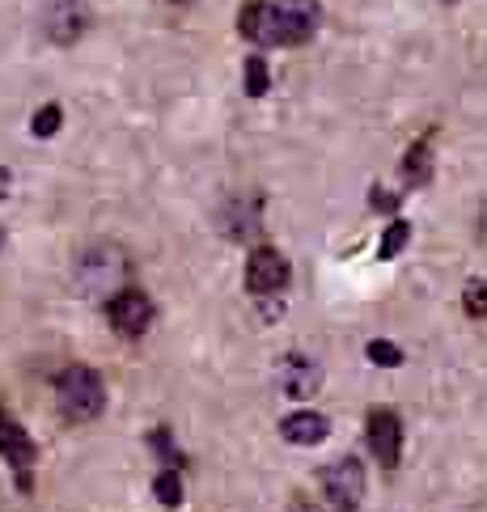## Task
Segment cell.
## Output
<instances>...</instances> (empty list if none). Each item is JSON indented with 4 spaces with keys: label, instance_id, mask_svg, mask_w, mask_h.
Segmentation results:
<instances>
[{
    "label": "cell",
    "instance_id": "obj_15",
    "mask_svg": "<svg viewBox=\"0 0 487 512\" xmlns=\"http://www.w3.org/2000/svg\"><path fill=\"white\" fill-rule=\"evenodd\" d=\"M246 94L250 98H263L267 94V64H263V56H250L246 60Z\"/></svg>",
    "mask_w": 487,
    "mask_h": 512
},
{
    "label": "cell",
    "instance_id": "obj_11",
    "mask_svg": "<svg viewBox=\"0 0 487 512\" xmlns=\"http://www.w3.org/2000/svg\"><path fill=\"white\" fill-rule=\"evenodd\" d=\"M153 496H157L161 508H178V504H183V474H178V470H161L153 479Z\"/></svg>",
    "mask_w": 487,
    "mask_h": 512
},
{
    "label": "cell",
    "instance_id": "obj_16",
    "mask_svg": "<svg viewBox=\"0 0 487 512\" xmlns=\"http://www.w3.org/2000/svg\"><path fill=\"white\" fill-rule=\"evenodd\" d=\"M30 132H34V136H56V132H60V106H56V102L43 106V111L30 119Z\"/></svg>",
    "mask_w": 487,
    "mask_h": 512
},
{
    "label": "cell",
    "instance_id": "obj_18",
    "mask_svg": "<svg viewBox=\"0 0 487 512\" xmlns=\"http://www.w3.org/2000/svg\"><path fill=\"white\" fill-rule=\"evenodd\" d=\"M0 246H5V229H0Z\"/></svg>",
    "mask_w": 487,
    "mask_h": 512
},
{
    "label": "cell",
    "instance_id": "obj_3",
    "mask_svg": "<svg viewBox=\"0 0 487 512\" xmlns=\"http://www.w3.org/2000/svg\"><path fill=\"white\" fill-rule=\"evenodd\" d=\"M0 457H5L9 470L17 474V487L30 491V483H34V457H39V449H34L30 432L17 424L13 411H5V407H0Z\"/></svg>",
    "mask_w": 487,
    "mask_h": 512
},
{
    "label": "cell",
    "instance_id": "obj_2",
    "mask_svg": "<svg viewBox=\"0 0 487 512\" xmlns=\"http://www.w3.org/2000/svg\"><path fill=\"white\" fill-rule=\"evenodd\" d=\"M322 479V496H327L331 512H356L360 508V496H365V466L356 457H344L318 474Z\"/></svg>",
    "mask_w": 487,
    "mask_h": 512
},
{
    "label": "cell",
    "instance_id": "obj_7",
    "mask_svg": "<svg viewBox=\"0 0 487 512\" xmlns=\"http://www.w3.org/2000/svg\"><path fill=\"white\" fill-rule=\"evenodd\" d=\"M284 284H288V259L272 246H259L246 259V288L255 292V297H272Z\"/></svg>",
    "mask_w": 487,
    "mask_h": 512
},
{
    "label": "cell",
    "instance_id": "obj_9",
    "mask_svg": "<svg viewBox=\"0 0 487 512\" xmlns=\"http://www.w3.org/2000/svg\"><path fill=\"white\" fill-rule=\"evenodd\" d=\"M238 30L250 43L259 47H280V30H276V9L272 0H250V5L238 13Z\"/></svg>",
    "mask_w": 487,
    "mask_h": 512
},
{
    "label": "cell",
    "instance_id": "obj_4",
    "mask_svg": "<svg viewBox=\"0 0 487 512\" xmlns=\"http://www.w3.org/2000/svg\"><path fill=\"white\" fill-rule=\"evenodd\" d=\"M106 318H111V326H115L119 335H128V339L144 335L153 326V301H149V292L136 288V284L119 288L115 297L106 301Z\"/></svg>",
    "mask_w": 487,
    "mask_h": 512
},
{
    "label": "cell",
    "instance_id": "obj_12",
    "mask_svg": "<svg viewBox=\"0 0 487 512\" xmlns=\"http://www.w3.org/2000/svg\"><path fill=\"white\" fill-rule=\"evenodd\" d=\"M428 166H432V157H428V140H420L416 149L407 153V161H403L407 182H424V178H428Z\"/></svg>",
    "mask_w": 487,
    "mask_h": 512
},
{
    "label": "cell",
    "instance_id": "obj_10",
    "mask_svg": "<svg viewBox=\"0 0 487 512\" xmlns=\"http://www.w3.org/2000/svg\"><path fill=\"white\" fill-rule=\"evenodd\" d=\"M280 436L288 445H322L331 436V424H327V415H318V411H293L280 424Z\"/></svg>",
    "mask_w": 487,
    "mask_h": 512
},
{
    "label": "cell",
    "instance_id": "obj_6",
    "mask_svg": "<svg viewBox=\"0 0 487 512\" xmlns=\"http://www.w3.org/2000/svg\"><path fill=\"white\" fill-rule=\"evenodd\" d=\"M365 436H369V449L373 457L382 462L386 470L399 466V453H403V424L399 415H394L390 407H377L365 415Z\"/></svg>",
    "mask_w": 487,
    "mask_h": 512
},
{
    "label": "cell",
    "instance_id": "obj_14",
    "mask_svg": "<svg viewBox=\"0 0 487 512\" xmlns=\"http://www.w3.org/2000/svg\"><path fill=\"white\" fill-rule=\"evenodd\" d=\"M365 356L373 360V364H382V369H399L403 364V352L394 343H386V339H373L369 347H365Z\"/></svg>",
    "mask_w": 487,
    "mask_h": 512
},
{
    "label": "cell",
    "instance_id": "obj_17",
    "mask_svg": "<svg viewBox=\"0 0 487 512\" xmlns=\"http://www.w3.org/2000/svg\"><path fill=\"white\" fill-rule=\"evenodd\" d=\"M466 314L483 318V280H471V284H466Z\"/></svg>",
    "mask_w": 487,
    "mask_h": 512
},
{
    "label": "cell",
    "instance_id": "obj_1",
    "mask_svg": "<svg viewBox=\"0 0 487 512\" xmlns=\"http://www.w3.org/2000/svg\"><path fill=\"white\" fill-rule=\"evenodd\" d=\"M56 394H60V411L68 419H98L102 407H106V386L94 369H85V364H68L56 381Z\"/></svg>",
    "mask_w": 487,
    "mask_h": 512
},
{
    "label": "cell",
    "instance_id": "obj_5",
    "mask_svg": "<svg viewBox=\"0 0 487 512\" xmlns=\"http://www.w3.org/2000/svg\"><path fill=\"white\" fill-rule=\"evenodd\" d=\"M272 9H276L280 47H297L305 39H314V30L322 22L318 0H272Z\"/></svg>",
    "mask_w": 487,
    "mask_h": 512
},
{
    "label": "cell",
    "instance_id": "obj_13",
    "mask_svg": "<svg viewBox=\"0 0 487 512\" xmlns=\"http://www.w3.org/2000/svg\"><path fill=\"white\" fill-rule=\"evenodd\" d=\"M407 242H411V225L407 221H394L386 229V237H382V250H377V259H394V254H399Z\"/></svg>",
    "mask_w": 487,
    "mask_h": 512
},
{
    "label": "cell",
    "instance_id": "obj_8",
    "mask_svg": "<svg viewBox=\"0 0 487 512\" xmlns=\"http://www.w3.org/2000/svg\"><path fill=\"white\" fill-rule=\"evenodd\" d=\"M276 386H280L288 398L305 402V398L318 394L322 373H318V364H314L310 356H284V360L276 364Z\"/></svg>",
    "mask_w": 487,
    "mask_h": 512
}]
</instances>
